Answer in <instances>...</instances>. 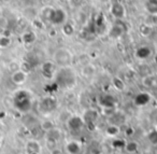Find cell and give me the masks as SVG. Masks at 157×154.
<instances>
[{"label": "cell", "mask_w": 157, "mask_h": 154, "mask_svg": "<svg viewBox=\"0 0 157 154\" xmlns=\"http://www.w3.org/2000/svg\"><path fill=\"white\" fill-rule=\"evenodd\" d=\"M41 15L44 20L48 21L55 26H61L67 22V13L61 8L45 7L42 9Z\"/></svg>", "instance_id": "obj_1"}, {"label": "cell", "mask_w": 157, "mask_h": 154, "mask_svg": "<svg viewBox=\"0 0 157 154\" xmlns=\"http://www.w3.org/2000/svg\"><path fill=\"white\" fill-rule=\"evenodd\" d=\"M55 81L60 87L71 89L76 82V77L73 69L69 67H60V69L57 70L55 74Z\"/></svg>", "instance_id": "obj_2"}, {"label": "cell", "mask_w": 157, "mask_h": 154, "mask_svg": "<svg viewBox=\"0 0 157 154\" xmlns=\"http://www.w3.org/2000/svg\"><path fill=\"white\" fill-rule=\"evenodd\" d=\"M53 61L59 67H69L73 61V54L67 48H59L54 52Z\"/></svg>", "instance_id": "obj_3"}, {"label": "cell", "mask_w": 157, "mask_h": 154, "mask_svg": "<svg viewBox=\"0 0 157 154\" xmlns=\"http://www.w3.org/2000/svg\"><path fill=\"white\" fill-rule=\"evenodd\" d=\"M127 31V25L125 24L124 20H115L113 24L108 28L107 36L111 39H118L124 36Z\"/></svg>", "instance_id": "obj_4"}, {"label": "cell", "mask_w": 157, "mask_h": 154, "mask_svg": "<svg viewBox=\"0 0 157 154\" xmlns=\"http://www.w3.org/2000/svg\"><path fill=\"white\" fill-rule=\"evenodd\" d=\"M15 106L18 108V110L22 111H28L30 109V96L25 91H21L15 95Z\"/></svg>", "instance_id": "obj_5"}, {"label": "cell", "mask_w": 157, "mask_h": 154, "mask_svg": "<svg viewBox=\"0 0 157 154\" xmlns=\"http://www.w3.org/2000/svg\"><path fill=\"white\" fill-rule=\"evenodd\" d=\"M41 72L43 77L48 80H52L55 78V74L57 72V66L53 61H46L42 64L41 66Z\"/></svg>", "instance_id": "obj_6"}, {"label": "cell", "mask_w": 157, "mask_h": 154, "mask_svg": "<svg viewBox=\"0 0 157 154\" xmlns=\"http://www.w3.org/2000/svg\"><path fill=\"white\" fill-rule=\"evenodd\" d=\"M110 13L115 20H124L126 16V9L125 6L120 1H114L110 7Z\"/></svg>", "instance_id": "obj_7"}, {"label": "cell", "mask_w": 157, "mask_h": 154, "mask_svg": "<svg viewBox=\"0 0 157 154\" xmlns=\"http://www.w3.org/2000/svg\"><path fill=\"white\" fill-rule=\"evenodd\" d=\"M57 106V101L54 97H44L43 99H41L39 104V108L40 110L43 113H50L52 111H54L56 109Z\"/></svg>", "instance_id": "obj_8"}, {"label": "cell", "mask_w": 157, "mask_h": 154, "mask_svg": "<svg viewBox=\"0 0 157 154\" xmlns=\"http://www.w3.org/2000/svg\"><path fill=\"white\" fill-rule=\"evenodd\" d=\"M98 111L95 110V109H87V110L84 111L83 115H82V119L84 121V124L90 126H95V124L98 121Z\"/></svg>", "instance_id": "obj_9"}, {"label": "cell", "mask_w": 157, "mask_h": 154, "mask_svg": "<svg viewBox=\"0 0 157 154\" xmlns=\"http://www.w3.org/2000/svg\"><path fill=\"white\" fill-rule=\"evenodd\" d=\"M27 79H28V72L25 71L24 69H18L16 71L11 73V81L15 85H23L26 83Z\"/></svg>", "instance_id": "obj_10"}, {"label": "cell", "mask_w": 157, "mask_h": 154, "mask_svg": "<svg viewBox=\"0 0 157 154\" xmlns=\"http://www.w3.org/2000/svg\"><path fill=\"white\" fill-rule=\"evenodd\" d=\"M25 151L27 154H41L42 148L39 141L35 140V139H30L25 144Z\"/></svg>", "instance_id": "obj_11"}, {"label": "cell", "mask_w": 157, "mask_h": 154, "mask_svg": "<svg viewBox=\"0 0 157 154\" xmlns=\"http://www.w3.org/2000/svg\"><path fill=\"white\" fill-rule=\"evenodd\" d=\"M67 125L71 130H80L85 124L82 119V116H78V115H71L69 119L67 120Z\"/></svg>", "instance_id": "obj_12"}, {"label": "cell", "mask_w": 157, "mask_h": 154, "mask_svg": "<svg viewBox=\"0 0 157 154\" xmlns=\"http://www.w3.org/2000/svg\"><path fill=\"white\" fill-rule=\"evenodd\" d=\"M142 85L147 89H153L157 86V76L154 73H147L142 78Z\"/></svg>", "instance_id": "obj_13"}, {"label": "cell", "mask_w": 157, "mask_h": 154, "mask_svg": "<svg viewBox=\"0 0 157 154\" xmlns=\"http://www.w3.org/2000/svg\"><path fill=\"white\" fill-rule=\"evenodd\" d=\"M65 149L68 154H78L82 150V145L78 141L71 140L69 142H67Z\"/></svg>", "instance_id": "obj_14"}, {"label": "cell", "mask_w": 157, "mask_h": 154, "mask_svg": "<svg viewBox=\"0 0 157 154\" xmlns=\"http://www.w3.org/2000/svg\"><path fill=\"white\" fill-rule=\"evenodd\" d=\"M96 73V67L92 63H88L86 65L82 66L81 68V76L85 79H90Z\"/></svg>", "instance_id": "obj_15"}, {"label": "cell", "mask_w": 157, "mask_h": 154, "mask_svg": "<svg viewBox=\"0 0 157 154\" xmlns=\"http://www.w3.org/2000/svg\"><path fill=\"white\" fill-rule=\"evenodd\" d=\"M150 101H151V95L147 93H144V92L143 93H139L135 98V104L137 106H141V107L146 106Z\"/></svg>", "instance_id": "obj_16"}, {"label": "cell", "mask_w": 157, "mask_h": 154, "mask_svg": "<svg viewBox=\"0 0 157 154\" xmlns=\"http://www.w3.org/2000/svg\"><path fill=\"white\" fill-rule=\"evenodd\" d=\"M146 12L150 15H156L157 14V0H146L144 3Z\"/></svg>", "instance_id": "obj_17"}, {"label": "cell", "mask_w": 157, "mask_h": 154, "mask_svg": "<svg viewBox=\"0 0 157 154\" xmlns=\"http://www.w3.org/2000/svg\"><path fill=\"white\" fill-rule=\"evenodd\" d=\"M105 135L111 138H116L121 132V127L117 125H113V124H109L105 128Z\"/></svg>", "instance_id": "obj_18"}, {"label": "cell", "mask_w": 157, "mask_h": 154, "mask_svg": "<svg viewBox=\"0 0 157 154\" xmlns=\"http://www.w3.org/2000/svg\"><path fill=\"white\" fill-rule=\"evenodd\" d=\"M100 104L103 108L115 107V99L112 95H103L100 97Z\"/></svg>", "instance_id": "obj_19"}, {"label": "cell", "mask_w": 157, "mask_h": 154, "mask_svg": "<svg viewBox=\"0 0 157 154\" xmlns=\"http://www.w3.org/2000/svg\"><path fill=\"white\" fill-rule=\"evenodd\" d=\"M152 51L148 46H140L137 51H136V56L139 59H146L151 56Z\"/></svg>", "instance_id": "obj_20"}, {"label": "cell", "mask_w": 157, "mask_h": 154, "mask_svg": "<svg viewBox=\"0 0 157 154\" xmlns=\"http://www.w3.org/2000/svg\"><path fill=\"white\" fill-rule=\"evenodd\" d=\"M139 33L142 37H150L153 33V26L148 23H143L139 26Z\"/></svg>", "instance_id": "obj_21"}, {"label": "cell", "mask_w": 157, "mask_h": 154, "mask_svg": "<svg viewBox=\"0 0 157 154\" xmlns=\"http://www.w3.org/2000/svg\"><path fill=\"white\" fill-rule=\"evenodd\" d=\"M61 31L66 37H72L74 34V26L69 22H66L63 25H61Z\"/></svg>", "instance_id": "obj_22"}, {"label": "cell", "mask_w": 157, "mask_h": 154, "mask_svg": "<svg viewBox=\"0 0 157 154\" xmlns=\"http://www.w3.org/2000/svg\"><path fill=\"white\" fill-rule=\"evenodd\" d=\"M40 127H41V129L43 130V132H48L50 130H52L53 128L56 127V125H55V123L52 121V120H43V121L40 123Z\"/></svg>", "instance_id": "obj_23"}, {"label": "cell", "mask_w": 157, "mask_h": 154, "mask_svg": "<svg viewBox=\"0 0 157 154\" xmlns=\"http://www.w3.org/2000/svg\"><path fill=\"white\" fill-rule=\"evenodd\" d=\"M22 39L25 44H31L36 41L37 37H36V34L33 33V31H26V33L22 36Z\"/></svg>", "instance_id": "obj_24"}, {"label": "cell", "mask_w": 157, "mask_h": 154, "mask_svg": "<svg viewBox=\"0 0 157 154\" xmlns=\"http://www.w3.org/2000/svg\"><path fill=\"white\" fill-rule=\"evenodd\" d=\"M112 84H113L114 89H115L116 91H118V92L124 91L125 83H124V81L121 78H118V77H114V78L112 79Z\"/></svg>", "instance_id": "obj_25"}, {"label": "cell", "mask_w": 157, "mask_h": 154, "mask_svg": "<svg viewBox=\"0 0 157 154\" xmlns=\"http://www.w3.org/2000/svg\"><path fill=\"white\" fill-rule=\"evenodd\" d=\"M124 149L129 153H136L139 150V144L137 141H129V142L125 143Z\"/></svg>", "instance_id": "obj_26"}, {"label": "cell", "mask_w": 157, "mask_h": 154, "mask_svg": "<svg viewBox=\"0 0 157 154\" xmlns=\"http://www.w3.org/2000/svg\"><path fill=\"white\" fill-rule=\"evenodd\" d=\"M12 43V39L10 36L2 35L0 36V49H6L9 48Z\"/></svg>", "instance_id": "obj_27"}, {"label": "cell", "mask_w": 157, "mask_h": 154, "mask_svg": "<svg viewBox=\"0 0 157 154\" xmlns=\"http://www.w3.org/2000/svg\"><path fill=\"white\" fill-rule=\"evenodd\" d=\"M148 139L153 144H157V130H152L148 134Z\"/></svg>", "instance_id": "obj_28"}, {"label": "cell", "mask_w": 157, "mask_h": 154, "mask_svg": "<svg viewBox=\"0 0 157 154\" xmlns=\"http://www.w3.org/2000/svg\"><path fill=\"white\" fill-rule=\"evenodd\" d=\"M152 26H157V14L156 15H152Z\"/></svg>", "instance_id": "obj_29"}, {"label": "cell", "mask_w": 157, "mask_h": 154, "mask_svg": "<svg viewBox=\"0 0 157 154\" xmlns=\"http://www.w3.org/2000/svg\"><path fill=\"white\" fill-rule=\"evenodd\" d=\"M2 16H3V9L1 7H0V18H2Z\"/></svg>", "instance_id": "obj_30"}, {"label": "cell", "mask_w": 157, "mask_h": 154, "mask_svg": "<svg viewBox=\"0 0 157 154\" xmlns=\"http://www.w3.org/2000/svg\"><path fill=\"white\" fill-rule=\"evenodd\" d=\"M100 2H102V3H107V2H110L111 0H99Z\"/></svg>", "instance_id": "obj_31"}]
</instances>
